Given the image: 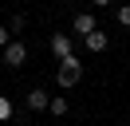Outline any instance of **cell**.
<instances>
[{"instance_id":"7a4b0ae2","label":"cell","mask_w":130,"mask_h":126,"mask_svg":"<svg viewBox=\"0 0 130 126\" xmlns=\"http://www.w3.org/2000/svg\"><path fill=\"white\" fill-rule=\"evenodd\" d=\"M0 59H4V67H12V71L24 67V63H28V43H24V39H12V43L4 47V55H0Z\"/></svg>"},{"instance_id":"7c38bea8","label":"cell","mask_w":130,"mask_h":126,"mask_svg":"<svg viewBox=\"0 0 130 126\" xmlns=\"http://www.w3.org/2000/svg\"><path fill=\"white\" fill-rule=\"evenodd\" d=\"M91 4H95V8H110L114 0H91Z\"/></svg>"},{"instance_id":"277c9868","label":"cell","mask_w":130,"mask_h":126,"mask_svg":"<svg viewBox=\"0 0 130 126\" xmlns=\"http://www.w3.org/2000/svg\"><path fill=\"white\" fill-rule=\"evenodd\" d=\"M71 28H75V36H83V39H87L91 32H99V20H95L91 12H75V24H71Z\"/></svg>"},{"instance_id":"6da1fadb","label":"cell","mask_w":130,"mask_h":126,"mask_svg":"<svg viewBox=\"0 0 130 126\" xmlns=\"http://www.w3.org/2000/svg\"><path fill=\"white\" fill-rule=\"evenodd\" d=\"M79 79H83V59H79V55L71 51L67 59H59V71H55V83L63 87V91H71V87L79 83Z\"/></svg>"},{"instance_id":"52a82bcc","label":"cell","mask_w":130,"mask_h":126,"mask_svg":"<svg viewBox=\"0 0 130 126\" xmlns=\"http://www.w3.org/2000/svg\"><path fill=\"white\" fill-rule=\"evenodd\" d=\"M47 110H51L55 118H63L67 110H71V99H63V94H51V106H47Z\"/></svg>"},{"instance_id":"8992f818","label":"cell","mask_w":130,"mask_h":126,"mask_svg":"<svg viewBox=\"0 0 130 126\" xmlns=\"http://www.w3.org/2000/svg\"><path fill=\"white\" fill-rule=\"evenodd\" d=\"M83 43H87V51H95V55H103V51H106V43H110V36H106L103 28H99V32H91V36L83 39Z\"/></svg>"},{"instance_id":"4fadbf2b","label":"cell","mask_w":130,"mask_h":126,"mask_svg":"<svg viewBox=\"0 0 130 126\" xmlns=\"http://www.w3.org/2000/svg\"><path fill=\"white\" fill-rule=\"evenodd\" d=\"M0 126H4V122H0Z\"/></svg>"},{"instance_id":"5b68a950","label":"cell","mask_w":130,"mask_h":126,"mask_svg":"<svg viewBox=\"0 0 130 126\" xmlns=\"http://www.w3.org/2000/svg\"><path fill=\"white\" fill-rule=\"evenodd\" d=\"M51 55L55 59H67L71 55V32H55L51 36Z\"/></svg>"},{"instance_id":"ba28073f","label":"cell","mask_w":130,"mask_h":126,"mask_svg":"<svg viewBox=\"0 0 130 126\" xmlns=\"http://www.w3.org/2000/svg\"><path fill=\"white\" fill-rule=\"evenodd\" d=\"M0 122L4 126L12 122V99H4V94H0Z\"/></svg>"},{"instance_id":"3957f363","label":"cell","mask_w":130,"mask_h":126,"mask_svg":"<svg viewBox=\"0 0 130 126\" xmlns=\"http://www.w3.org/2000/svg\"><path fill=\"white\" fill-rule=\"evenodd\" d=\"M24 106L40 114V110H47V106H51V94L43 91V87H32V91H28V99H24Z\"/></svg>"},{"instance_id":"9c48e42d","label":"cell","mask_w":130,"mask_h":126,"mask_svg":"<svg viewBox=\"0 0 130 126\" xmlns=\"http://www.w3.org/2000/svg\"><path fill=\"white\" fill-rule=\"evenodd\" d=\"M114 16H118L122 28H130V4H118V12H114Z\"/></svg>"},{"instance_id":"30bf717a","label":"cell","mask_w":130,"mask_h":126,"mask_svg":"<svg viewBox=\"0 0 130 126\" xmlns=\"http://www.w3.org/2000/svg\"><path fill=\"white\" fill-rule=\"evenodd\" d=\"M24 24H28V20H24V16L16 12V16H12V24H8V32H12V36H16V32H24Z\"/></svg>"},{"instance_id":"8fae6325","label":"cell","mask_w":130,"mask_h":126,"mask_svg":"<svg viewBox=\"0 0 130 126\" xmlns=\"http://www.w3.org/2000/svg\"><path fill=\"white\" fill-rule=\"evenodd\" d=\"M12 43V32H8V24H0V51Z\"/></svg>"}]
</instances>
